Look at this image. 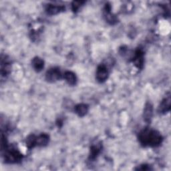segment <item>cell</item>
<instances>
[{"instance_id":"1","label":"cell","mask_w":171,"mask_h":171,"mask_svg":"<svg viewBox=\"0 0 171 171\" xmlns=\"http://www.w3.org/2000/svg\"><path fill=\"white\" fill-rule=\"evenodd\" d=\"M139 139H140L141 144L145 146H155L158 145L162 141V137L160 135V134L157 131L151 130H145L142 131L139 136Z\"/></svg>"},{"instance_id":"2","label":"cell","mask_w":171,"mask_h":171,"mask_svg":"<svg viewBox=\"0 0 171 171\" xmlns=\"http://www.w3.org/2000/svg\"><path fill=\"white\" fill-rule=\"evenodd\" d=\"M21 158V154L15 149H8L5 151V159L9 163H17Z\"/></svg>"},{"instance_id":"3","label":"cell","mask_w":171,"mask_h":171,"mask_svg":"<svg viewBox=\"0 0 171 171\" xmlns=\"http://www.w3.org/2000/svg\"><path fill=\"white\" fill-rule=\"evenodd\" d=\"M61 78V73L57 68L50 69L46 74V78L48 81L54 82Z\"/></svg>"},{"instance_id":"4","label":"cell","mask_w":171,"mask_h":171,"mask_svg":"<svg viewBox=\"0 0 171 171\" xmlns=\"http://www.w3.org/2000/svg\"><path fill=\"white\" fill-rule=\"evenodd\" d=\"M97 79L100 82L104 81L108 77V70L105 66L101 65L98 68L97 74H96Z\"/></svg>"},{"instance_id":"5","label":"cell","mask_w":171,"mask_h":171,"mask_svg":"<svg viewBox=\"0 0 171 171\" xmlns=\"http://www.w3.org/2000/svg\"><path fill=\"white\" fill-rule=\"evenodd\" d=\"M64 9L63 7L62 6H58V5H48L46 11L47 12L50 14V15H54L57 14L58 13H60L61 11H63Z\"/></svg>"},{"instance_id":"6","label":"cell","mask_w":171,"mask_h":171,"mask_svg":"<svg viewBox=\"0 0 171 171\" xmlns=\"http://www.w3.org/2000/svg\"><path fill=\"white\" fill-rule=\"evenodd\" d=\"M170 96L168 98H165L162 103L160 104L159 107V112H162V113H164V112H167L170 110Z\"/></svg>"},{"instance_id":"7","label":"cell","mask_w":171,"mask_h":171,"mask_svg":"<svg viewBox=\"0 0 171 171\" xmlns=\"http://www.w3.org/2000/svg\"><path fill=\"white\" fill-rule=\"evenodd\" d=\"M49 141V136L47 135H41L39 136L36 137V145L37 146H44L47 144Z\"/></svg>"},{"instance_id":"8","label":"cell","mask_w":171,"mask_h":171,"mask_svg":"<svg viewBox=\"0 0 171 171\" xmlns=\"http://www.w3.org/2000/svg\"><path fill=\"white\" fill-rule=\"evenodd\" d=\"M64 78L67 82L70 85H74L76 82V78L75 74L71 72H66L64 74Z\"/></svg>"},{"instance_id":"9","label":"cell","mask_w":171,"mask_h":171,"mask_svg":"<svg viewBox=\"0 0 171 171\" xmlns=\"http://www.w3.org/2000/svg\"><path fill=\"white\" fill-rule=\"evenodd\" d=\"M32 65H33L34 68L37 71H40L44 68V62L40 58H36L33 60V62H32Z\"/></svg>"},{"instance_id":"10","label":"cell","mask_w":171,"mask_h":171,"mask_svg":"<svg viewBox=\"0 0 171 171\" xmlns=\"http://www.w3.org/2000/svg\"><path fill=\"white\" fill-rule=\"evenodd\" d=\"M76 112L79 116H84L88 112V107L85 104H79L76 106Z\"/></svg>"},{"instance_id":"11","label":"cell","mask_w":171,"mask_h":171,"mask_svg":"<svg viewBox=\"0 0 171 171\" xmlns=\"http://www.w3.org/2000/svg\"><path fill=\"white\" fill-rule=\"evenodd\" d=\"M152 115V107L151 104H147L145 108V110H144V119L146 121L150 120V119H151Z\"/></svg>"},{"instance_id":"12","label":"cell","mask_w":171,"mask_h":171,"mask_svg":"<svg viewBox=\"0 0 171 171\" xmlns=\"http://www.w3.org/2000/svg\"><path fill=\"white\" fill-rule=\"evenodd\" d=\"M135 62L136 63V65H137L138 67L140 66L141 64L142 63L143 56H142V53L140 51H138L136 53L135 58Z\"/></svg>"},{"instance_id":"13","label":"cell","mask_w":171,"mask_h":171,"mask_svg":"<svg viewBox=\"0 0 171 171\" xmlns=\"http://www.w3.org/2000/svg\"><path fill=\"white\" fill-rule=\"evenodd\" d=\"M82 3H83V2H74V3H73V5H72V6H73V9H74V10H76V9H78L80 8V5H82Z\"/></svg>"}]
</instances>
